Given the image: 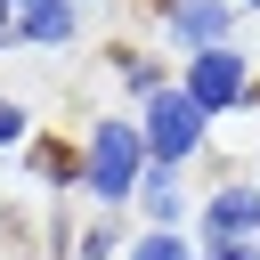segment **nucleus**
I'll use <instances>...</instances> for the list:
<instances>
[{"label":"nucleus","mask_w":260,"mask_h":260,"mask_svg":"<svg viewBox=\"0 0 260 260\" xmlns=\"http://www.w3.org/2000/svg\"><path fill=\"white\" fill-rule=\"evenodd\" d=\"M138 154H146V130H130V122H106L98 138H89V187L106 195V203H122L130 187H138Z\"/></svg>","instance_id":"f257e3e1"},{"label":"nucleus","mask_w":260,"mask_h":260,"mask_svg":"<svg viewBox=\"0 0 260 260\" xmlns=\"http://www.w3.org/2000/svg\"><path fill=\"white\" fill-rule=\"evenodd\" d=\"M195 138H203V106H195L187 89H162V98L146 106V146H154V162L195 154Z\"/></svg>","instance_id":"f03ea898"},{"label":"nucleus","mask_w":260,"mask_h":260,"mask_svg":"<svg viewBox=\"0 0 260 260\" xmlns=\"http://www.w3.org/2000/svg\"><path fill=\"white\" fill-rule=\"evenodd\" d=\"M187 98H195L203 114L236 106V98H244V57H236V49H195V65H187Z\"/></svg>","instance_id":"7ed1b4c3"},{"label":"nucleus","mask_w":260,"mask_h":260,"mask_svg":"<svg viewBox=\"0 0 260 260\" xmlns=\"http://www.w3.org/2000/svg\"><path fill=\"white\" fill-rule=\"evenodd\" d=\"M203 228H211V244H244V236L260 228V195H244V187H228V195H211V211H203Z\"/></svg>","instance_id":"20e7f679"},{"label":"nucleus","mask_w":260,"mask_h":260,"mask_svg":"<svg viewBox=\"0 0 260 260\" xmlns=\"http://www.w3.org/2000/svg\"><path fill=\"white\" fill-rule=\"evenodd\" d=\"M179 32H187L195 49H219V32H228V0H187V8H179Z\"/></svg>","instance_id":"39448f33"},{"label":"nucleus","mask_w":260,"mask_h":260,"mask_svg":"<svg viewBox=\"0 0 260 260\" xmlns=\"http://www.w3.org/2000/svg\"><path fill=\"white\" fill-rule=\"evenodd\" d=\"M24 41H73V0H24Z\"/></svg>","instance_id":"423d86ee"},{"label":"nucleus","mask_w":260,"mask_h":260,"mask_svg":"<svg viewBox=\"0 0 260 260\" xmlns=\"http://www.w3.org/2000/svg\"><path fill=\"white\" fill-rule=\"evenodd\" d=\"M138 203H146L154 219H179V179H171V162H154V171H146V195H138Z\"/></svg>","instance_id":"0eeeda50"},{"label":"nucleus","mask_w":260,"mask_h":260,"mask_svg":"<svg viewBox=\"0 0 260 260\" xmlns=\"http://www.w3.org/2000/svg\"><path fill=\"white\" fill-rule=\"evenodd\" d=\"M122 81L146 89V98H162V65H154V57H122Z\"/></svg>","instance_id":"6e6552de"},{"label":"nucleus","mask_w":260,"mask_h":260,"mask_svg":"<svg viewBox=\"0 0 260 260\" xmlns=\"http://www.w3.org/2000/svg\"><path fill=\"white\" fill-rule=\"evenodd\" d=\"M130 260H187V244H179V236H146Z\"/></svg>","instance_id":"1a4fd4ad"},{"label":"nucleus","mask_w":260,"mask_h":260,"mask_svg":"<svg viewBox=\"0 0 260 260\" xmlns=\"http://www.w3.org/2000/svg\"><path fill=\"white\" fill-rule=\"evenodd\" d=\"M32 162H41V171H49V179H73V154H65V146H41V154H32Z\"/></svg>","instance_id":"9d476101"},{"label":"nucleus","mask_w":260,"mask_h":260,"mask_svg":"<svg viewBox=\"0 0 260 260\" xmlns=\"http://www.w3.org/2000/svg\"><path fill=\"white\" fill-rule=\"evenodd\" d=\"M16 130H24V114H16V106H8V98H0V146H8V138H16Z\"/></svg>","instance_id":"9b49d317"},{"label":"nucleus","mask_w":260,"mask_h":260,"mask_svg":"<svg viewBox=\"0 0 260 260\" xmlns=\"http://www.w3.org/2000/svg\"><path fill=\"white\" fill-rule=\"evenodd\" d=\"M8 32H24V8H16V0H0V41H8Z\"/></svg>","instance_id":"f8f14e48"},{"label":"nucleus","mask_w":260,"mask_h":260,"mask_svg":"<svg viewBox=\"0 0 260 260\" xmlns=\"http://www.w3.org/2000/svg\"><path fill=\"white\" fill-rule=\"evenodd\" d=\"M81 260H114V244H106V236H89V244H81Z\"/></svg>","instance_id":"ddd939ff"},{"label":"nucleus","mask_w":260,"mask_h":260,"mask_svg":"<svg viewBox=\"0 0 260 260\" xmlns=\"http://www.w3.org/2000/svg\"><path fill=\"white\" fill-rule=\"evenodd\" d=\"M211 260H252V244H211Z\"/></svg>","instance_id":"4468645a"}]
</instances>
